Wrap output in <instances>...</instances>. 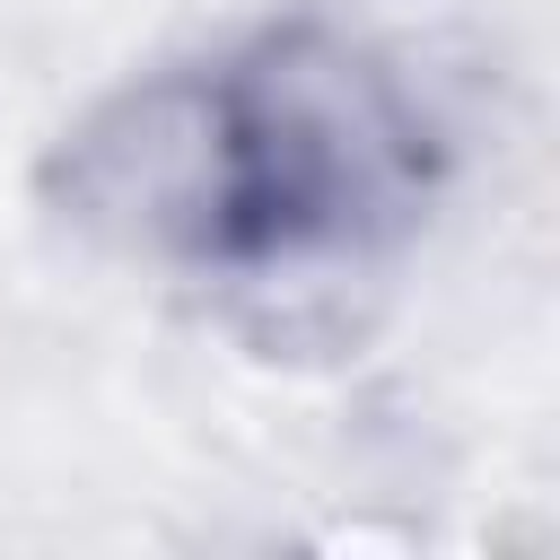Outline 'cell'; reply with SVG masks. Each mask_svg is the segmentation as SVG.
Masks as SVG:
<instances>
[{
  "label": "cell",
  "mask_w": 560,
  "mask_h": 560,
  "mask_svg": "<svg viewBox=\"0 0 560 560\" xmlns=\"http://www.w3.org/2000/svg\"><path fill=\"white\" fill-rule=\"evenodd\" d=\"M455 184L438 88L376 35L271 18L96 96L44 158V201L114 262L228 306L376 289Z\"/></svg>",
  "instance_id": "6da1fadb"
}]
</instances>
